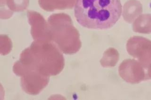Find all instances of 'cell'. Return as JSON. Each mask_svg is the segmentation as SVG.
Returning <instances> with one entry per match:
<instances>
[{"instance_id": "obj_6", "label": "cell", "mask_w": 151, "mask_h": 100, "mask_svg": "<svg viewBox=\"0 0 151 100\" xmlns=\"http://www.w3.org/2000/svg\"><path fill=\"white\" fill-rule=\"evenodd\" d=\"M133 30L137 33H151V14H143L138 16L133 24Z\"/></svg>"}, {"instance_id": "obj_8", "label": "cell", "mask_w": 151, "mask_h": 100, "mask_svg": "<svg viewBox=\"0 0 151 100\" xmlns=\"http://www.w3.org/2000/svg\"><path fill=\"white\" fill-rule=\"evenodd\" d=\"M7 2L10 8L19 11L27 7L29 0H7Z\"/></svg>"}, {"instance_id": "obj_1", "label": "cell", "mask_w": 151, "mask_h": 100, "mask_svg": "<svg viewBox=\"0 0 151 100\" xmlns=\"http://www.w3.org/2000/svg\"><path fill=\"white\" fill-rule=\"evenodd\" d=\"M122 13L120 0H77L75 17L83 27L90 29H110Z\"/></svg>"}, {"instance_id": "obj_4", "label": "cell", "mask_w": 151, "mask_h": 100, "mask_svg": "<svg viewBox=\"0 0 151 100\" xmlns=\"http://www.w3.org/2000/svg\"><path fill=\"white\" fill-rule=\"evenodd\" d=\"M143 12V6L137 0H129L124 4L123 17L125 21L131 24Z\"/></svg>"}, {"instance_id": "obj_9", "label": "cell", "mask_w": 151, "mask_h": 100, "mask_svg": "<svg viewBox=\"0 0 151 100\" xmlns=\"http://www.w3.org/2000/svg\"><path fill=\"white\" fill-rule=\"evenodd\" d=\"M146 70V79H151V65Z\"/></svg>"}, {"instance_id": "obj_5", "label": "cell", "mask_w": 151, "mask_h": 100, "mask_svg": "<svg viewBox=\"0 0 151 100\" xmlns=\"http://www.w3.org/2000/svg\"><path fill=\"white\" fill-rule=\"evenodd\" d=\"M77 0H39V4L46 11L71 9Z\"/></svg>"}, {"instance_id": "obj_7", "label": "cell", "mask_w": 151, "mask_h": 100, "mask_svg": "<svg viewBox=\"0 0 151 100\" xmlns=\"http://www.w3.org/2000/svg\"><path fill=\"white\" fill-rule=\"evenodd\" d=\"M119 53L114 48H110L105 51L101 59V65L104 67H114L119 60Z\"/></svg>"}, {"instance_id": "obj_3", "label": "cell", "mask_w": 151, "mask_h": 100, "mask_svg": "<svg viewBox=\"0 0 151 100\" xmlns=\"http://www.w3.org/2000/svg\"><path fill=\"white\" fill-rule=\"evenodd\" d=\"M119 76L129 83L138 84L146 79V72L141 64L134 59H127L119 67Z\"/></svg>"}, {"instance_id": "obj_2", "label": "cell", "mask_w": 151, "mask_h": 100, "mask_svg": "<svg viewBox=\"0 0 151 100\" xmlns=\"http://www.w3.org/2000/svg\"><path fill=\"white\" fill-rule=\"evenodd\" d=\"M126 48L129 55L137 59L145 70L151 65V40L143 37H132Z\"/></svg>"}]
</instances>
